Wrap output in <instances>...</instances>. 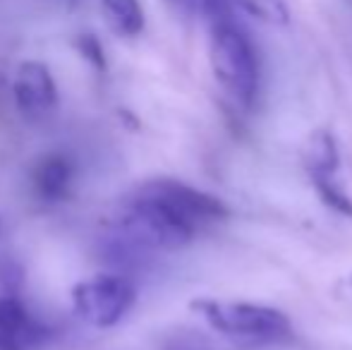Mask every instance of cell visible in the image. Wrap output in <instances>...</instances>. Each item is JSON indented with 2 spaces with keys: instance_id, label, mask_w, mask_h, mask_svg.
Instances as JSON below:
<instances>
[{
  "instance_id": "7c38bea8",
  "label": "cell",
  "mask_w": 352,
  "mask_h": 350,
  "mask_svg": "<svg viewBox=\"0 0 352 350\" xmlns=\"http://www.w3.org/2000/svg\"><path fill=\"white\" fill-rule=\"evenodd\" d=\"M170 8L175 10H182V12H190V10H195L197 5H201V0H166Z\"/></svg>"
},
{
  "instance_id": "3957f363",
  "label": "cell",
  "mask_w": 352,
  "mask_h": 350,
  "mask_svg": "<svg viewBox=\"0 0 352 350\" xmlns=\"http://www.w3.org/2000/svg\"><path fill=\"white\" fill-rule=\"evenodd\" d=\"M201 319L223 336L247 338V341H280L292 331L285 312L269 305L245 303V300L201 298L190 305Z\"/></svg>"
},
{
  "instance_id": "30bf717a",
  "label": "cell",
  "mask_w": 352,
  "mask_h": 350,
  "mask_svg": "<svg viewBox=\"0 0 352 350\" xmlns=\"http://www.w3.org/2000/svg\"><path fill=\"white\" fill-rule=\"evenodd\" d=\"M24 283V269L14 257L0 254V295H19Z\"/></svg>"
},
{
  "instance_id": "6da1fadb",
  "label": "cell",
  "mask_w": 352,
  "mask_h": 350,
  "mask_svg": "<svg viewBox=\"0 0 352 350\" xmlns=\"http://www.w3.org/2000/svg\"><path fill=\"white\" fill-rule=\"evenodd\" d=\"M226 219L218 197L175 177H151L122 199L118 226L132 248L173 252Z\"/></svg>"
},
{
  "instance_id": "9c48e42d",
  "label": "cell",
  "mask_w": 352,
  "mask_h": 350,
  "mask_svg": "<svg viewBox=\"0 0 352 350\" xmlns=\"http://www.w3.org/2000/svg\"><path fill=\"white\" fill-rule=\"evenodd\" d=\"M108 27L120 36H137L144 29V10L140 0H101Z\"/></svg>"
},
{
  "instance_id": "8fae6325",
  "label": "cell",
  "mask_w": 352,
  "mask_h": 350,
  "mask_svg": "<svg viewBox=\"0 0 352 350\" xmlns=\"http://www.w3.org/2000/svg\"><path fill=\"white\" fill-rule=\"evenodd\" d=\"M74 48H77V51L84 56V61L91 63L96 70H103V67H106L103 46L98 43L96 36H91V34H79V36L74 39Z\"/></svg>"
},
{
  "instance_id": "7a4b0ae2",
  "label": "cell",
  "mask_w": 352,
  "mask_h": 350,
  "mask_svg": "<svg viewBox=\"0 0 352 350\" xmlns=\"http://www.w3.org/2000/svg\"><path fill=\"white\" fill-rule=\"evenodd\" d=\"M209 61L216 82L232 103L250 108L261 87V67L254 43L235 14L209 22Z\"/></svg>"
},
{
  "instance_id": "5b68a950",
  "label": "cell",
  "mask_w": 352,
  "mask_h": 350,
  "mask_svg": "<svg viewBox=\"0 0 352 350\" xmlns=\"http://www.w3.org/2000/svg\"><path fill=\"white\" fill-rule=\"evenodd\" d=\"M12 98L17 113L29 122H43L58 108V85L46 63L24 61L12 77Z\"/></svg>"
},
{
  "instance_id": "52a82bcc",
  "label": "cell",
  "mask_w": 352,
  "mask_h": 350,
  "mask_svg": "<svg viewBox=\"0 0 352 350\" xmlns=\"http://www.w3.org/2000/svg\"><path fill=\"white\" fill-rule=\"evenodd\" d=\"M29 182L34 195L46 204L67 199L74 182V161L63 151H48L34 161Z\"/></svg>"
},
{
  "instance_id": "277c9868",
  "label": "cell",
  "mask_w": 352,
  "mask_h": 350,
  "mask_svg": "<svg viewBox=\"0 0 352 350\" xmlns=\"http://www.w3.org/2000/svg\"><path fill=\"white\" fill-rule=\"evenodd\" d=\"M70 300L84 324L94 329H113L135 307L137 285L122 274H96L74 283Z\"/></svg>"
},
{
  "instance_id": "ba28073f",
  "label": "cell",
  "mask_w": 352,
  "mask_h": 350,
  "mask_svg": "<svg viewBox=\"0 0 352 350\" xmlns=\"http://www.w3.org/2000/svg\"><path fill=\"white\" fill-rule=\"evenodd\" d=\"M36 341V322L19 295H0V350H27Z\"/></svg>"
},
{
  "instance_id": "8992f818",
  "label": "cell",
  "mask_w": 352,
  "mask_h": 350,
  "mask_svg": "<svg viewBox=\"0 0 352 350\" xmlns=\"http://www.w3.org/2000/svg\"><path fill=\"white\" fill-rule=\"evenodd\" d=\"M305 164L321 199L340 214H352V201L340 190L338 177H336V173H338V149H336V142L329 132H316V135L309 137Z\"/></svg>"
}]
</instances>
